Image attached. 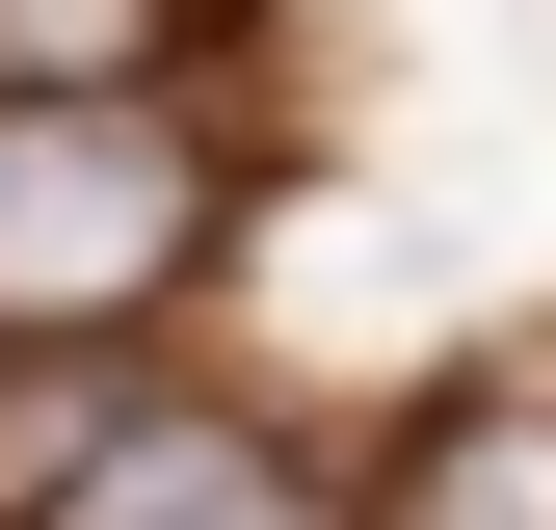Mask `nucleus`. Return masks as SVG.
Returning a JSON list of instances; mask_svg holds the SVG:
<instances>
[{"label": "nucleus", "mask_w": 556, "mask_h": 530, "mask_svg": "<svg viewBox=\"0 0 556 530\" xmlns=\"http://www.w3.org/2000/svg\"><path fill=\"white\" fill-rule=\"evenodd\" d=\"M213 265V132L132 106H0V345H106Z\"/></svg>", "instance_id": "1"}, {"label": "nucleus", "mask_w": 556, "mask_h": 530, "mask_svg": "<svg viewBox=\"0 0 556 530\" xmlns=\"http://www.w3.org/2000/svg\"><path fill=\"white\" fill-rule=\"evenodd\" d=\"M53 530H344V504H318V478H292L265 425H132L106 478L53 504Z\"/></svg>", "instance_id": "2"}, {"label": "nucleus", "mask_w": 556, "mask_h": 530, "mask_svg": "<svg viewBox=\"0 0 556 530\" xmlns=\"http://www.w3.org/2000/svg\"><path fill=\"white\" fill-rule=\"evenodd\" d=\"M397 530H556V398H451L425 478H397Z\"/></svg>", "instance_id": "3"}, {"label": "nucleus", "mask_w": 556, "mask_h": 530, "mask_svg": "<svg viewBox=\"0 0 556 530\" xmlns=\"http://www.w3.org/2000/svg\"><path fill=\"white\" fill-rule=\"evenodd\" d=\"M186 53V0H0V106H132Z\"/></svg>", "instance_id": "4"}]
</instances>
